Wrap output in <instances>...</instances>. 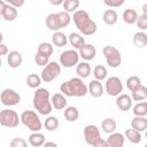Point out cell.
Masks as SVG:
<instances>
[{
    "instance_id": "cell-1",
    "label": "cell",
    "mask_w": 147,
    "mask_h": 147,
    "mask_svg": "<svg viewBox=\"0 0 147 147\" xmlns=\"http://www.w3.org/2000/svg\"><path fill=\"white\" fill-rule=\"evenodd\" d=\"M72 21L83 36H92L96 32V23L90 16V14L84 9H78L72 15Z\"/></svg>"
},
{
    "instance_id": "cell-2",
    "label": "cell",
    "mask_w": 147,
    "mask_h": 147,
    "mask_svg": "<svg viewBox=\"0 0 147 147\" xmlns=\"http://www.w3.org/2000/svg\"><path fill=\"white\" fill-rule=\"evenodd\" d=\"M60 92L65 96L82 98L88 93V86L83 82L82 78L75 77L60 85Z\"/></svg>"
},
{
    "instance_id": "cell-3",
    "label": "cell",
    "mask_w": 147,
    "mask_h": 147,
    "mask_svg": "<svg viewBox=\"0 0 147 147\" xmlns=\"http://www.w3.org/2000/svg\"><path fill=\"white\" fill-rule=\"evenodd\" d=\"M32 105L33 108L40 114V115H49L52 113L53 106L51 101V94L49 91L45 87H39L34 91L33 98H32Z\"/></svg>"
},
{
    "instance_id": "cell-4",
    "label": "cell",
    "mask_w": 147,
    "mask_h": 147,
    "mask_svg": "<svg viewBox=\"0 0 147 147\" xmlns=\"http://www.w3.org/2000/svg\"><path fill=\"white\" fill-rule=\"evenodd\" d=\"M72 17L67 11H59V13H52L46 17V26L53 31L57 32L61 31V29L68 26L71 22Z\"/></svg>"
},
{
    "instance_id": "cell-5",
    "label": "cell",
    "mask_w": 147,
    "mask_h": 147,
    "mask_svg": "<svg viewBox=\"0 0 147 147\" xmlns=\"http://www.w3.org/2000/svg\"><path fill=\"white\" fill-rule=\"evenodd\" d=\"M21 123L32 132H40L42 127V123L39 116L33 110H24L21 114Z\"/></svg>"
},
{
    "instance_id": "cell-6",
    "label": "cell",
    "mask_w": 147,
    "mask_h": 147,
    "mask_svg": "<svg viewBox=\"0 0 147 147\" xmlns=\"http://www.w3.org/2000/svg\"><path fill=\"white\" fill-rule=\"evenodd\" d=\"M102 54L106 59L107 64L110 68H118L122 63V55L121 52L115 47V46H110L107 45L102 48Z\"/></svg>"
},
{
    "instance_id": "cell-7",
    "label": "cell",
    "mask_w": 147,
    "mask_h": 147,
    "mask_svg": "<svg viewBox=\"0 0 147 147\" xmlns=\"http://www.w3.org/2000/svg\"><path fill=\"white\" fill-rule=\"evenodd\" d=\"M21 122V116H18V114L15 110L11 109H2L0 111V124L3 127H16Z\"/></svg>"
},
{
    "instance_id": "cell-8",
    "label": "cell",
    "mask_w": 147,
    "mask_h": 147,
    "mask_svg": "<svg viewBox=\"0 0 147 147\" xmlns=\"http://www.w3.org/2000/svg\"><path fill=\"white\" fill-rule=\"evenodd\" d=\"M60 74H61V64L57 63V62H55V61H51L46 67L42 68L41 74H40V77H41L42 82L51 83Z\"/></svg>"
},
{
    "instance_id": "cell-9",
    "label": "cell",
    "mask_w": 147,
    "mask_h": 147,
    "mask_svg": "<svg viewBox=\"0 0 147 147\" xmlns=\"http://www.w3.org/2000/svg\"><path fill=\"white\" fill-rule=\"evenodd\" d=\"M105 92L110 96H118L123 92V83L117 76H111L106 79Z\"/></svg>"
},
{
    "instance_id": "cell-10",
    "label": "cell",
    "mask_w": 147,
    "mask_h": 147,
    "mask_svg": "<svg viewBox=\"0 0 147 147\" xmlns=\"http://www.w3.org/2000/svg\"><path fill=\"white\" fill-rule=\"evenodd\" d=\"M79 53L76 49H67L61 53L59 62L64 68H72L79 63Z\"/></svg>"
},
{
    "instance_id": "cell-11",
    "label": "cell",
    "mask_w": 147,
    "mask_h": 147,
    "mask_svg": "<svg viewBox=\"0 0 147 147\" xmlns=\"http://www.w3.org/2000/svg\"><path fill=\"white\" fill-rule=\"evenodd\" d=\"M0 100L3 106L11 107V106H16L21 102V95L13 88H5L1 92Z\"/></svg>"
},
{
    "instance_id": "cell-12",
    "label": "cell",
    "mask_w": 147,
    "mask_h": 147,
    "mask_svg": "<svg viewBox=\"0 0 147 147\" xmlns=\"http://www.w3.org/2000/svg\"><path fill=\"white\" fill-rule=\"evenodd\" d=\"M84 140L87 145L93 146L96 141H99L101 139V134H100V130L96 125L94 124H88L84 127Z\"/></svg>"
},
{
    "instance_id": "cell-13",
    "label": "cell",
    "mask_w": 147,
    "mask_h": 147,
    "mask_svg": "<svg viewBox=\"0 0 147 147\" xmlns=\"http://www.w3.org/2000/svg\"><path fill=\"white\" fill-rule=\"evenodd\" d=\"M0 14H1V16L5 21L13 22V21L16 20V17L18 15V11H17V8L10 6L5 0H0Z\"/></svg>"
},
{
    "instance_id": "cell-14",
    "label": "cell",
    "mask_w": 147,
    "mask_h": 147,
    "mask_svg": "<svg viewBox=\"0 0 147 147\" xmlns=\"http://www.w3.org/2000/svg\"><path fill=\"white\" fill-rule=\"evenodd\" d=\"M115 102H116V107L121 110V111H129L131 108H132V105H133V100H132V98L129 95V94H119L117 98H116V100H115Z\"/></svg>"
},
{
    "instance_id": "cell-15",
    "label": "cell",
    "mask_w": 147,
    "mask_h": 147,
    "mask_svg": "<svg viewBox=\"0 0 147 147\" xmlns=\"http://www.w3.org/2000/svg\"><path fill=\"white\" fill-rule=\"evenodd\" d=\"M106 141L108 147H124L125 136L119 132H114L107 137Z\"/></svg>"
},
{
    "instance_id": "cell-16",
    "label": "cell",
    "mask_w": 147,
    "mask_h": 147,
    "mask_svg": "<svg viewBox=\"0 0 147 147\" xmlns=\"http://www.w3.org/2000/svg\"><path fill=\"white\" fill-rule=\"evenodd\" d=\"M78 53H79V56H80L84 61L88 62V61H91V60H93V59L95 57V55H96V49H95V47H94L92 44H85V45L78 51Z\"/></svg>"
},
{
    "instance_id": "cell-17",
    "label": "cell",
    "mask_w": 147,
    "mask_h": 147,
    "mask_svg": "<svg viewBox=\"0 0 147 147\" xmlns=\"http://www.w3.org/2000/svg\"><path fill=\"white\" fill-rule=\"evenodd\" d=\"M88 93L93 96V98H100L102 96V94L105 93V87L102 85V83L100 80L93 79L88 83Z\"/></svg>"
},
{
    "instance_id": "cell-18",
    "label": "cell",
    "mask_w": 147,
    "mask_h": 147,
    "mask_svg": "<svg viewBox=\"0 0 147 147\" xmlns=\"http://www.w3.org/2000/svg\"><path fill=\"white\" fill-rule=\"evenodd\" d=\"M22 62H23V57H22V54L18 51H11V52L8 53L7 63H8V65L10 68H13V69L20 68Z\"/></svg>"
},
{
    "instance_id": "cell-19",
    "label": "cell",
    "mask_w": 147,
    "mask_h": 147,
    "mask_svg": "<svg viewBox=\"0 0 147 147\" xmlns=\"http://www.w3.org/2000/svg\"><path fill=\"white\" fill-rule=\"evenodd\" d=\"M68 39H69V44L74 47V49H80L85 44V38L83 37V34L78 33V32H71L69 36H68Z\"/></svg>"
},
{
    "instance_id": "cell-20",
    "label": "cell",
    "mask_w": 147,
    "mask_h": 147,
    "mask_svg": "<svg viewBox=\"0 0 147 147\" xmlns=\"http://www.w3.org/2000/svg\"><path fill=\"white\" fill-rule=\"evenodd\" d=\"M51 101H52V106L53 108H55L56 110H61V109H65L67 108V96L63 95L62 93H55L51 96Z\"/></svg>"
},
{
    "instance_id": "cell-21",
    "label": "cell",
    "mask_w": 147,
    "mask_h": 147,
    "mask_svg": "<svg viewBox=\"0 0 147 147\" xmlns=\"http://www.w3.org/2000/svg\"><path fill=\"white\" fill-rule=\"evenodd\" d=\"M68 42H69V39L65 33H63L62 31L53 32V34H52V44L53 45H55L56 47H64Z\"/></svg>"
},
{
    "instance_id": "cell-22",
    "label": "cell",
    "mask_w": 147,
    "mask_h": 147,
    "mask_svg": "<svg viewBox=\"0 0 147 147\" xmlns=\"http://www.w3.org/2000/svg\"><path fill=\"white\" fill-rule=\"evenodd\" d=\"M102 21L107 24V25H115L118 21V15L116 13L115 9H106L103 11V15H102Z\"/></svg>"
},
{
    "instance_id": "cell-23",
    "label": "cell",
    "mask_w": 147,
    "mask_h": 147,
    "mask_svg": "<svg viewBox=\"0 0 147 147\" xmlns=\"http://www.w3.org/2000/svg\"><path fill=\"white\" fill-rule=\"evenodd\" d=\"M91 65L88 62L86 61H83V62H79L77 65H76V74L78 75L79 78L84 79V78H87L90 75H91Z\"/></svg>"
},
{
    "instance_id": "cell-24",
    "label": "cell",
    "mask_w": 147,
    "mask_h": 147,
    "mask_svg": "<svg viewBox=\"0 0 147 147\" xmlns=\"http://www.w3.org/2000/svg\"><path fill=\"white\" fill-rule=\"evenodd\" d=\"M45 142V136L41 132H32L29 136V144L32 147H42Z\"/></svg>"
},
{
    "instance_id": "cell-25",
    "label": "cell",
    "mask_w": 147,
    "mask_h": 147,
    "mask_svg": "<svg viewBox=\"0 0 147 147\" xmlns=\"http://www.w3.org/2000/svg\"><path fill=\"white\" fill-rule=\"evenodd\" d=\"M131 127L142 132L147 130V118L146 117H140V116H134L131 121Z\"/></svg>"
},
{
    "instance_id": "cell-26",
    "label": "cell",
    "mask_w": 147,
    "mask_h": 147,
    "mask_svg": "<svg viewBox=\"0 0 147 147\" xmlns=\"http://www.w3.org/2000/svg\"><path fill=\"white\" fill-rule=\"evenodd\" d=\"M116 127H117V123H116V121H115L114 118H111V117L105 118V119L102 121V123H101V129H102V131H103L105 133H108V134L114 133L115 130H116Z\"/></svg>"
},
{
    "instance_id": "cell-27",
    "label": "cell",
    "mask_w": 147,
    "mask_h": 147,
    "mask_svg": "<svg viewBox=\"0 0 147 147\" xmlns=\"http://www.w3.org/2000/svg\"><path fill=\"white\" fill-rule=\"evenodd\" d=\"M122 18L126 24H134L138 21V13L132 8H127L123 11Z\"/></svg>"
},
{
    "instance_id": "cell-28",
    "label": "cell",
    "mask_w": 147,
    "mask_h": 147,
    "mask_svg": "<svg viewBox=\"0 0 147 147\" xmlns=\"http://www.w3.org/2000/svg\"><path fill=\"white\" fill-rule=\"evenodd\" d=\"M124 136H125V139H127L131 144H139L141 141V139H142L141 132H139V131H137V130H134L132 127L131 129H126Z\"/></svg>"
},
{
    "instance_id": "cell-29",
    "label": "cell",
    "mask_w": 147,
    "mask_h": 147,
    "mask_svg": "<svg viewBox=\"0 0 147 147\" xmlns=\"http://www.w3.org/2000/svg\"><path fill=\"white\" fill-rule=\"evenodd\" d=\"M133 45L138 48H142L145 46H147V34L144 32V31H139V32H136L133 34Z\"/></svg>"
},
{
    "instance_id": "cell-30",
    "label": "cell",
    "mask_w": 147,
    "mask_h": 147,
    "mask_svg": "<svg viewBox=\"0 0 147 147\" xmlns=\"http://www.w3.org/2000/svg\"><path fill=\"white\" fill-rule=\"evenodd\" d=\"M93 76H94V79L96 80H105L107 79V76H108V71H107V68L102 64H98L94 67L93 69Z\"/></svg>"
},
{
    "instance_id": "cell-31",
    "label": "cell",
    "mask_w": 147,
    "mask_h": 147,
    "mask_svg": "<svg viewBox=\"0 0 147 147\" xmlns=\"http://www.w3.org/2000/svg\"><path fill=\"white\" fill-rule=\"evenodd\" d=\"M63 116L68 122H76L78 119V117H79V111H78V109L76 107L70 106V107H67L64 109Z\"/></svg>"
},
{
    "instance_id": "cell-32",
    "label": "cell",
    "mask_w": 147,
    "mask_h": 147,
    "mask_svg": "<svg viewBox=\"0 0 147 147\" xmlns=\"http://www.w3.org/2000/svg\"><path fill=\"white\" fill-rule=\"evenodd\" d=\"M132 100L133 101H144L145 99H147V87L141 85L140 87H138L136 91L132 92V95H131Z\"/></svg>"
},
{
    "instance_id": "cell-33",
    "label": "cell",
    "mask_w": 147,
    "mask_h": 147,
    "mask_svg": "<svg viewBox=\"0 0 147 147\" xmlns=\"http://www.w3.org/2000/svg\"><path fill=\"white\" fill-rule=\"evenodd\" d=\"M132 111H133L134 116L145 117L147 115V101H141V102H138L137 105H134L132 107Z\"/></svg>"
},
{
    "instance_id": "cell-34",
    "label": "cell",
    "mask_w": 147,
    "mask_h": 147,
    "mask_svg": "<svg viewBox=\"0 0 147 147\" xmlns=\"http://www.w3.org/2000/svg\"><path fill=\"white\" fill-rule=\"evenodd\" d=\"M41 82H42L41 77L39 75H37V74H30L26 77V85L30 88H39Z\"/></svg>"
},
{
    "instance_id": "cell-35",
    "label": "cell",
    "mask_w": 147,
    "mask_h": 147,
    "mask_svg": "<svg viewBox=\"0 0 147 147\" xmlns=\"http://www.w3.org/2000/svg\"><path fill=\"white\" fill-rule=\"evenodd\" d=\"M79 5H80V2L78 0H64L62 7H63L64 11L70 14V13H76L78 10Z\"/></svg>"
},
{
    "instance_id": "cell-36",
    "label": "cell",
    "mask_w": 147,
    "mask_h": 147,
    "mask_svg": "<svg viewBox=\"0 0 147 147\" xmlns=\"http://www.w3.org/2000/svg\"><path fill=\"white\" fill-rule=\"evenodd\" d=\"M141 85H142L141 79H140L138 76H136V75L130 76V77L126 79V87H127L131 92L136 91V90H137L138 87H140Z\"/></svg>"
},
{
    "instance_id": "cell-37",
    "label": "cell",
    "mask_w": 147,
    "mask_h": 147,
    "mask_svg": "<svg viewBox=\"0 0 147 147\" xmlns=\"http://www.w3.org/2000/svg\"><path fill=\"white\" fill-rule=\"evenodd\" d=\"M59 125H60V122L55 116H48L44 123V126L47 131H55L59 127Z\"/></svg>"
},
{
    "instance_id": "cell-38",
    "label": "cell",
    "mask_w": 147,
    "mask_h": 147,
    "mask_svg": "<svg viewBox=\"0 0 147 147\" xmlns=\"http://www.w3.org/2000/svg\"><path fill=\"white\" fill-rule=\"evenodd\" d=\"M53 51H54V48H53V44H51V42H46V41H44V42H40L39 44V46H38V53H40V54H42V55H46V56H51L52 54H53Z\"/></svg>"
},
{
    "instance_id": "cell-39",
    "label": "cell",
    "mask_w": 147,
    "mask_h": 147,
    "mask_svg": "<svg viewBox=\"0 0 147 147\" xmlns=\"http://www.w3.org/2000/svg\"><path fill=\"white\" fill-rule=\"evenodd\" d=\"M34 62L38 64V65H41V67H46L51 61H49V57L46 56V55H42L40 53H36L34 55Z\"/></svg>"
},
{
    "instance_id": "cell-40",
    "label": "cell",
    "mask_w": 147,
    "mask_h": 147,
    "mask_svg": "<svg viewBox=\"0 0 147 147\" xmlns=\"http://www.w3.org/2000/svg\"><path fill=\"white\" fill-rule=\"evenodd\" d=\"M9 147H28V142H26V140H24L23 138L16 137V138H13V139L10 140Z\"/></svg>"
},
{
    "instance_id": "cell-41",
    "label": "cell",
    "mask_w": 147,
    "mask_h": 147,
    "mask_svg": "<svg viewBox=\"0 0 147 147\" xmlns=\"http://www.w3.org/2000/svg\"><path fill=\"white\" fill-rule=\"evenodd\" d=\"M137 26L140 29V31H145L147 30V15L141 14L138 16V21H137Z\"/></svg>"
},
{
    "instance_id": "cell-42",
    "label": "cell",
    "mask_w": 147,
    "mask_h": 147,
    "mask_svg": "<svg viewBox=\"0 0 147 147\" xmlns=\"http://www.w3.org/2000/svg\"><path fill=\"white\" fill-rule=\"evenodd\" d=\"M124 0H105L103 3L106 6H108L109 8H117V7H121L124 5Z\"/></svg>"
},
{
    "instance_id": "cell-43",
    "label": "cell",
    "mask_w": 147,
    "mask_h": 147,
    "mask_svg": "<svg viewBox=\"0 0 147 147\" xmlns=\"http://www.w3.org/2000/svg\"><path fill=\"white\" fill-rule=\"evenodd\" d=\"M7 3H9L10 6L15 7V8H20L24 5V0H7Z\"/></svg>"
},
{
    "instance_id": "cell-44",
    "label": "cell",
    "mask_w": 147,
    "mask_h": 147,
    "mask_svg": "<svg viewBox=\"0 0 147 147\" xmlns=\"http://www.w3.org/2000/svg\"><path fill=\"white\" fill-rule=\"evenodd\" d=\"M8 47L3 44V42H1L0 44V55L1 56H3V55H8Z\"/></svg>"
},
{
    "instance_id": "cell-45",
    "label": "cell",
    "mask_w": 147,
    "mask_h": 147,
    "mask_svg": "<svg viewBox=\"0 0 147 147\" xmlns=\"http://www.w3.org/2000/svg\"><path fill=\"white\" fill-rule=\"evenodd\" d=\"M92 147H108V146H107V141L101 138V139H100L99 141H96Z\"/></svg>"
},
{
    "instance_id": "cell-46",
    "label": "cell",
    "mask_w": 147,
    "mask_h": 147,
    "mask_svg": "<svg viewBox=\"0 0 147 147\" xmlns=\"http://www.w3.org/2000/svg\"><path fill=\"white\" fill-rule=\"evenodd\" d=\"M44 147H59V146H57V144L54 142V141H46L45 145H44Z\"/></svg>"
},
{
    "instance_id": "cell-47",
    "label": "cell",
    "mask_w": 147,
    "mask_h": 147,
    "mask_svg": "<svg viewBox=\"0 0 147 147\" xmlns=\"http://www.w3.org/2000/svg\"><path fill=\"white\" fill-rule=\"evenodd\" d=\"M141 10H142V14L147 15V2H145V3L142 5V7H141Z\"/></svg>"
},
{
    "instance_id": "cell-48",
    "label": "cell",
    "mask_w": 147,
    "mask_h": 147,
    "mask_svg": "<svg viewBox=\"0 0 147 147\" xmlns=\"http://www.w3.org/2000/svg\"><path fill=\"white\" fill-rule=\"evenodd\" d=\"M51 3H52V5H55V6H59V5H63V1H56V2L51 1Z\"/></svg>"
},
{
    "instance_id": "cell-49",
    "label": "cell",
    "mask_w": 147,
    "mask_h": 147,
    "mask_svg": "<svg viewBox=\"0 0 147 147\" xmlns=\"http://www.w3.org/2000/svg\"><path fill=\"white\" fill-rule=\"evenodd\" d=\"M145 136H146V138H147V130H146V132H145Z\"/></svg>"
},
{
    "instance_id": "cell-50",
    "label": "cell",
    "mask_w": 147,
    "mask_h": 147,
    "mask_svg": "<svg viewBox=\"0 0 147 147\" xmlns=\"http://www.w3.org/2000/svg\"><path fill=\"white\" fill-rule=\"evenodd\" d=\"M145 147H147V144H146V145H145Z\"/></svg>"
},
{
    "instance_id": "cell-51",
    "label": "cell",
    "mask_w": 147,
    "mask_h": 147,
    "mask_svg": "<svg viewBox=\"0 0 147 147\" xmlns=\"http://www.w3.org/2000/svg\"><path fill=\"white\" fill-rule=\"evenodd\" d=\"M42 147H44V146H42Z\"/></svg>"
}]
</instances>
